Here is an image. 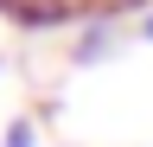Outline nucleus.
Here are the masks:
<instances>
[{
    "instance_id": "f257e3e1",
    "label": "nucleus",
    "mask_w": 153,
    "mask_h": 147,
    "mask_svg": "<svg viewBox=\"0 0 153 147\" xmlns=\"http://www.w3.org/2000/svg\"><path fill=\"white\" fill-rule=\"evenodd\" d=\"M0 19H13V26H26V32L70 26L76 19V0H0Z\"/></svg>"
},
{
    "instance_id": "20e7f679",
    "label": "nucleus",
    "mask_w": 153,
    "mask_h": 147,
    "mask_svg": "<svg viewBox=\"0 0 153 147\" xmlns=\"http://www.w3.org/2000/svg\"><path fill=\"white\" fill-rule=\"evenodd\" d=\"M140 39H147V45H153V13H147V19H140Z\"/></svg>"
},
{
    "instance_id": "f03ea898",
    "label": "nucleus",
    "mask_w": 153,
    "mask_h": 147,
    "mask_svg": "<svg viewBox=\"0 0 153 147\" xmlns=\"http://www.w3.org/2000/svg\"><path fill=\"white\" fill-rule=\"evenodd\" d=\"M108 39H115V26H89L83 39H76V51H70V58H76V64H96V58L108 51Z\"/></svg>"
},
{
    "instance_id": "7ed1b4c3",
    "label": "nucleus",
    "mask_w": 153,
    "mask_h": 147,
    "mask_svg": "<svg viewBox=\"0 0 153 147\" xmlns=\"http://www.w3.org/2000/svg\"><path fill=\"white\" fill-rule=\"evenodd\" d=\"M0 147H45V141H38V128H32L26 115H19V122L7 128V134H0Z\"/></svg>"
}]
</instances>
